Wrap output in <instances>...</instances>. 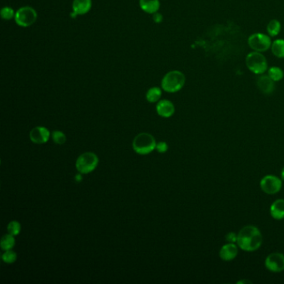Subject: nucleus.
Listing matches in <instances>:
<instances>
[{
  "mask_svg": "<svg viewBox=\"0 0 284 284\" xmlns=\"http://www.w3.org/2000/svg\"><path fill=\"white\" fill-rule=\"evenodd\" d=\"M52 138H53V140H54L55 143L60 145L63 144L66 142V140H67L65 134H63V132L59 130H55L53 132Z\"/></svg>",
  "mask_w": 284,
  "mask_h": 284,
  "instance_id": "24",
  "label": "nucleus"
},
{
  "mask_svg": "<svg viewBox=\"0 0 284 284\" xmlns=\"http://www.w3.org/2000/svg\"><path fill=\"white\" fill-rule=\"evenodd\" d=\"M140 6L142 11L149 15H154L159 10L160 1L159 0H140Z\"/></svg>",
  "mask_w": 284,
  "mask_h": 284,
  "instance_id": "16",
  "label": "nucleus"
},
{
  "mask_svg": "<svg viewBox=\"0 0 284 284\" xmlns=\"http://www.w3.org/2000/svg\"><path fill=\"white\" fill-rule=\"evenodd\" d=\"M29 137H30L32 142L37 143V144H42V143L48 142L49 137H50V133H49L48 128H46L45 127L39 126V127L33 128L30 131Z\"/></svg>",
  "mask_w": 284,
  "mask_h": 284,
  "instance_id": "11",
  "label": "nucleus"
},
{
  "mask_svg": "<svg viewBox=\"0 0 284 284\" xmlns=\"http://www.w3.org/2000/svg\"><path fill=\"white\" fill-rule=\"evenodd\" d=\"M156 149L159 153L164 154V153H166L168 149V144H167V142H159V143H157Z\"/></svg>",
  "mask_w": 284,
  "mask_h": 284,
  "instance_id": "26",
  "label": "nucleus"
},
{
  "mask_svg": "<svg viewBox=\"0 0 284 284\" xmlns=\"http://www.w3.org/2000/svg\"><path fill=\"white\" fill-rule=\"evenodd\" d=\"M270 214L276 220L284 219V199H277L270 207Z\"/></svg>",
  "mask_w": 284,
  "mask_h": 284,
  "instance_id": "15",
  "label": "nucleus"
},
{
  "mask_svg": "<svg viewBox=\"0 0 284 284\" xmlns=\"http://www.w3.org/2000/svg\"><path fill=\"white\" fill-rule=\"evenodd\" d=\"M156 110L159 116L162 118H169L174 115L175 107L174 103L169 100H160L157 103Z\"/></svg>",
  "mask_w": 284,
  "mask_h": 284,
  "instance_id": "14",
  "label": "nucleus"
},
{
  "mask_svg": "<svg viewBox=\"0 0 284 284\" xmlns=\"http://www.w3.org/2000/svg\"><path fill=\"white\" fill-rule=\"evenodd\" d=\"M186 78L179 70H172L165 74L161 82V88L167 93H177L181 90L185 84Z\"/></svg>",
  "mask_w": 284,
  "mask_h": 284,
  "instance_id": "2",
  "label": "nucleus"
},
{
  "mask_svg": "<svg viewBox=\"0 0 284 284\" xmlns=\"http://www.w3.org/2000/svg\"><path fill=\"white\" fill-rule=\"evenodd\" d=\"M2 260L5 264H13V263H15L17 260V253L14 252V251H12L11 249L5 251V253L2 255Z\"/></svg>",
  "mask_w": 284,
  "mask_h": 284,
  "instance_id": "23",
  "label": "nucleus"
},
{
  "mask_svg": "<svg viewBox=\"0 0 284 284\" xmlns=\"http://www.w3.org/2000/svg\"><path fill=\"white\" fill-rule=\"evenodd\" d=\"M7 229H8L9 233L14 235V236H16L21 231V225L18 221H11L8 225Z\"/></svg>",
  "mask_w": 284,
  "mask_h": 284,
  "instance_id": "25",
  "label": "nucleus"
},
{
  "mask_svg": "<svg viewBox=\"0 0 284 284\" xmlns=\"http://www.w3.org/2000/svg\"><path fill=\"white\" fill-rule=\"evenodd\" d=\"M237 239H238V234L233 233V232L228 233L227 235H226V240H227L228 243H236Z\"/></svg>",
  "mask_w": 284,
  "mask_h": 284,
  "instance_id": "27",
  "label": "nucleus"
},
{
  "mask_svg": "<svg viewBox=\"0 0 284 284\" xmlns=\"http://www.w3.org/2000/svg\"><path fill=\"white\" fill-rule=\"evenodd\" d=\"M92 4V0H74L72 4V17L76 18L80 15H87L91 9Z\"/></svg>",
  "mask_w": 284,
  "mask_h": 284,
  "instance_id": "12",
  "label": "nucleus"
},
{
  "mask_svg": "<svg viewBox=\"0 0 284 284\" xmlns=\"http://www.w3.org/2000/svg\"><path fill=\"white\" fill-rule=\"evenodd\" d=\"M239 246L234 243H227L222 246L219 250V257L223 261L230 262L237 258L239 254Z\"/></svg>",
  "mask_w": 284,
  "mask_h": 284,
  "instance_id": "10",
  "label": "nucleus"
},
{
  "mask_svg": "<svg viewBox=\"0 0 284 284\" xmlns=\"http://www.w3.org/2000/svg\"><path fill=\"white\" fill-rule=\"evenodd\" d=\"M15 14H16V11H15L14 9H12L9 6L3 7L0 12L1 17L4 20H11L15 19Z\"/></svg>",
  "mask_w": 284,
  "mask_h": 284,
  "instance_id": "22",
  "label": "nucleus"
},
{
  "mask_svg": "<svg viewBox=\"0 0 284 284\" xmlns=\"http://www.w3.org/2000/svg\"><path fill=\"white\" fill-rule=\"evenodd\" d=\"M37 19V12L34 8L30 6H23L16 11L15 21L20 27L28 28L33 25Z\"/></svg>",
  "mask_w": 284,
  "mask_h": 284,
  "instance_id": "5",
  "label": "nucleus"
},
{
  "mask_svg": "<svg viewBox=\"0 0 284 284\" xmlns=\"http://www.w3.org/2000/svg\"><path fill=\"white\" fill-rule=\"evenodd\" d=\"M246 65L252 73L255 74H264L267 69V60L260 52L253 51L247 54Z\"/></svg>",
  "mask_w": 284,
  "mask_h": 284,
  "instance_id": "4",
  "label": "nucleus"
},
{
  "mask_svg": "<svg viewBox=\"0 0 284 284\" xmlns=\"http://www.w3.org/2000/svg\"><path fill=\"white\" fill-rule=\"evenodd\" d=\"M274 82H279L281 81L284 77V72L282 68L279 67H271L268 69V74H267Z\"/></svg>",
  "mask_w": 284,
  "mask_h": 284,
  "instance_id": "21",
  "label": "nucleus"
},
{
  "mask_svg": "<svg viewBox=\"0 0 284 284\" xmlns=\"http://www.w3.org/2000/svg\"><path fill=\"white\" fill-rule=\"evenodd\" d=\"M162 96V89L159 87H153L148 89L146 94V100L149 102H159Z\"/></svg>",
  "mask_w": 284,
  "mask_h": 284,
  "instance_id": "18",
  "label": "nucleus"
},
{
  "mask_svg": "<svg viewBox=\"0 0 284 284\" xmlns=\"http://www.w3.org/2000/svg\"><path fill=\"white\" fill-rule=\"evenodd\" d=\"M265 267L272 273H282L284 271V253H270L265 259Z\"/></svg>",
  "mask_w": 284,
  "mask_h": 284,
  "instance_id": "9",
  "label": "nucleus"
},
{
  "mask_svg": "<svg viewBox=\"0 0 284 284\" xmlns=\"http://www.w3.org/2000/svg\"><path fill=\"white\" fill-rule=\"evenodd\" d=\"M251 284L252 282L249 281V280H242V281L238 282V284Z\"/></svg>",
  "mask_w": 284,
  "mask_h": 284,
  "instance_id": "30",
  "label": "nucleus"
},
{
  "mask_svg": "<svg viewBox=\"0 0 284 284\" xmlns=\"http://www.w3.org/2000/svg\"><path fill=\"white\" fill-rule=\"evenodd\" d=\"M281 179L284 181V167L281 171Z\"/></svg>",
  "mask_w": 284,
  "mask_h": 284,
  "instance_id": "31",
  "label": "nucleus"
},
{
  "mask_svg": "<svg viewBox=\"0 0 284 284\" xmlns=\"http://www.w3.org/2000/svg\"><path fill=\"white\" fill-rule=\"evenodd\" d=\"M267 31L270 37L278 36L281 31V23L279 20H271L269 23H267Z\"/></svg>",
  "mask_w": 284,
  "mask_h": 284,
  "instance_id": "19",
  "label": "nucleus"
},
{
  "mask_svg": "<svg viewBox=\"0 0 284 284\" xmlns=\"http://www.w3.org/2000/svg\"><path fill=\"white\" fill-rule=\"evenodd\" d=\"M257 86L263 94L267 95L273 94L275 90V82L268 75L265 74H263L258 79Z\"/></svg>",
  "mask_w": 284,
  "mask_h": 284,
  "instance_id": "13",
  "label": "nucleus"
},
{
  "mask_svg": "<svg viewBox=\"0 0 284 284\" xmlns=\"http://www.w3.org/2000/svg\"><path fill=\"white\" fill-rule=\"evenodd\" d=\"M99 158L91 152L81 154L76 161V168L80 174H87L91 173L97 168Z\"/></svg>",
  "mask_w": 284,
  "mask_h": 284,
  "instance_id": "6",
  "label": "nucleus"
},
{
  "mask_svg": "<svg viewBox=\"0 0 284 284\" xmlns=\"http://www.w3.org/2000/svg\"><path fill=\"white\" fill-rule=\"evenodd\" d=\"M264 238L259 227L247 225L238 233L237 244L240 249L245 252H254L261 247Z\"/></svg>",
  "mask_w": 284,
  "mask_h": 284,
  "instance_id": "1",
  "label": "nucleus"
},
{
  "mask_svg": "<svg viewBox=\"0 0 284 284\" xmlns=\"http://www.w3.org/2000/svg\"><path fill=\"white\" fill-rule=\"evenodd\" d=\"M248 45L253 51L265 52L268 50L272 45V41L269 35L262 34V33H255L251 35L247 40Z\"/></svg>",
  "mask_w": 284,
  "mask_h": 284,
  "instance_id": "7",
  "label": "nucleus"
},
{
  "mask_svg": "<svg viewBox=\"0 0 284 284\" xmlns=\"http://www.w3.org/2000/svg\"><path fill=\"white\" fill-rule=\"evenodd\" d=\"M153 20L156 23H162V20H163V17H162V15L161 14H159V13L157 12V13L153 15Z\"/></svg>",
  "mask_w": 284,
  "mask_h": 284,
  "instance_id": "28",
  "label": "nucleus"
},
{
  "mask_svg": "<svg viewBox=\"0 0 284 284\" xmlns=\"http://www.w3.org/2000/svg\"><path fill=\"white\" fill-rule=\"evenodd\" d=\"M156 141L154 140V136L147 133L138 134L133 141L134 151L137 154L142 155L150 154L152 151L156 148Z\"/></svg>",
  "mask_w": 284,
  "mask_h": 284,
  "instance_id": "3",
  "label": "nucleus"
},
{
  "mask_svg": "<svg viewBox=\"0 0 284 284\" xmlns=\"http://www.w3.org/2000/svg\"><path fill=\"white\" fill-rule=\"evenodd\" d=\"M273 55L279 59L284 58V40H277L273 41L271 45Z\"/></svg>",
  "mask_w": 284,
  "mask_h": 284,
  "instance_id": "17",
  "label": "nucleus"
},
{
  "mask_svg": "<svg viewBox=\"0 0 284 284\" xmlns=\"http://www.w3.org/2000/svg\"><path fill=\"white\" fill-rule=\"evenodd\" d=\"M75 180H76L77 182H80V181H82V176H81L80 174H78V175H76V177H75Z\"/></svg>",
  "mask_w": 284,
  "mask_h": 284,
  "instance_id": "29",
  "label": "nucleus"
},
{
  "mask_svg": "<svg viewBox=\"0 0 284 284\" xmlns=\"http://www.w3.org/2000/svg\"><path fill=\"white\" fill-rule=\"evenodd\" d=\"M283 187V179L275 175H266L260 181V188L264 193L273 195L279 193Z\"/></svg>",
  "mask_w": 284,
  "mask_h": 284,
  "instance_id": "8",
  "label": "nucleus"
},
{
  "mask_svg": "<svg viewBox=\"0 0 284 284\" xmlns=\"http://www.w3.org/2000/svg\"><path fill=\"white\" fill-rule=\"evenodd\" d=\"M15 239L14 238V235H12L10 233L9 234H5L4 236L1 239L0 242V246L3 250L7 251L10 250L13 247H15Z\"/></svg>",
  "mask_w": 284,
  "mask_h": 284,
  "instance_id": "20",
  "label": "nucleus"
}]
</instances>
